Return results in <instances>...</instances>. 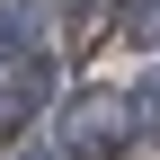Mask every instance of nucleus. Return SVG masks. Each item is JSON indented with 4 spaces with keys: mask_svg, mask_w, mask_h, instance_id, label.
<instances>
[{
    "mask_svg": "<svg viewBox=\"0 0 160 160\" xmlns=\"http://www.w3.org/2000/svg\"><path fill=\"white\" fill-rule=\"evenodd\" d=\"M133 142V107H125V89H89V98H71L62 107V160H116Z\"/></svg>",
    "mask_w": 160,
    "mask_h": 160,
    "instance_id": "1",
    "label": "nucleus"
},
{
    "mask_svg": "<svg viewBox=\"0 0 160 160\" xmlns=\"http://www.w3.org/2000/svg\"><path fill=\"white\" fill-rule=\"evenodd\" d=\"M0 62H45V9L36 0H0Z\"/></svg>",
    "mask_w": 160,
    "mask_h": 160,
    "instance_id": "2",
    "label": "nucleus"
},
{
    "mask_svg": "<svg viewBox=\"0 0 160 160\" xmlns=\"http://www.w3.org/2000/svg\"><path fill=\"white\" fill-rule=\"evenodd\" d=\"M45 98H53V62H18V80L0 89V125H27Z\"/></svg>",
    "mask_w": 160,
    "mask_h": 160,
    "instance_id": "3",
    "label": "nucleus"
},
{
    "mask_svg": "<svg viewBox=\"0 0 160 160\" xmlns=\"http://www.w3.org/2000/svg\"><path fill=\"white\" fill-rule=\"evenodd\" d=\"M116 36L125 45H160V0H116Z\"/></svg>",
    "mask_w": 160,
    "mask_h": 160,
    "instance_id": "4",
    "label": "nucleus"
},
{
    "mask_svg": "<svg viewBox=\"0 0 160 160\" xmlns=\"http://www.w3.org/2000/svg\"><path fill=\"white\" fill-rule=\"evenodd\" d=\"M125 107H133V133H160V71L142 80V89H125Z\"/></svg>",
    "mask_w": 160,
    "mask_h": 160,
    "instance_id": "5",
    "label": "nucleus"
},
{
    "mask_svg": "<svg viewBox=\"0 0 160 160\" xmlns=\"http://www.w3.org/2000/svg\"><path fill=\"white\" fill-rule=\"evenodd\" d=\"M18 160H62V151H18Z\"/></svg>",
    "mask_w": 160,
    "mask_h": 160,
    "instance_id": "6",
    "label": "nucleus"
},
{
    "mask_svg": "<svg viewBox=\"0 0 160 160\" xmlns=\"http://www.w3.org/2000/svg\"><path fill=\"white\" fill-rule=\"evenodd\" d=\"M71 9H80V0H71Z\"/></svg>",
    "mask_w": 160,
    "mask_h": 160,
    "instance_id": "7",
    "label": "nucleus"
}]
</instances>
